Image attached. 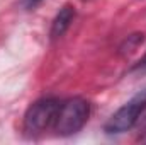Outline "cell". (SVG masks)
Masks as SVG:
<instances>
[{
    "mask_svg": "<svg viewBox=\"0 0 146 145\" xmlns=\"http://www.w3.org/2000/svg\"><path fill=\"white\" fill-rule=\"evenodd\" d=\"M88 114H90V104L82 97H72L61 101L53 130L61 137L73 135L85 126Z\"/></svg>",
    "mask_w": 146,
    "mask_h": 145,
    "instance_id": "cell-1",
    "label": "cell"
},
{
    "mask_svg": "<svg viewBox=\"0 0 146 145\" xmlns=\"http://www.w3.org/2000/svg\"><path fill=\"white\" fill-rule=\"evenodd\" d=\"M60 106L61 101L56 97H44L31 104L24 116V132L29 137H33L46 130H51L54 126Z\"/></svg>",
    "mask_w": 146,
    "mask_h": 145,
    "instance_id": "cell-2",
    "label": "cell"
},
{
    "mask_svg": "<svg viewBox=\"0 0 146 145\" xmlns=\"http://www.w3.org/2000/svg\"><path fill=\"white\" fill-rule=\"evenodd\" d=\"M145 109H146V89H143L110 116L109 121L104 126L106 133L119 135V133H124V132L131 130L138 123V119H139V116L143 114Z\"/></svg>",
    "mask_w": 146,
    "mask_h": 145,
    "instance_id": "cell-3",
    "label": "cell"
},
{
    "mask_svg": "<svg viewBox=\"0 0 146 145\" xmlns=\"http://www.w3.org/2000/svg\"><path fill=\"white\" fill-rule=\"evenodd\" d=\"M73 19H75V9H73L72 5H65V7L58 12V15L54 17V21H53V26H51V38L56 39V38L63 36V34L66 33V29L70 28V24L73 22Z\"/></svg>",
    "mask_w": 146,
    "mask_h": 145,
    "instance_id": "cell-4",
    "label": "cell"
},
{
    "mask_svg": "<svg viewBox=\"0 0 146 145\" xmlns=\"http://www.w3.org/2000/svg\"><path fill=\"white\" fill-rule=\"evenodd\" d=\"M42 0H24V7L26 9H34L36 5H39Z\"/></svg>",
    "mask_w": 146,
    "mask_h": 145,
    "instance_id": "cell-5",
    "label": "cell"
},
{
    "mask_svg": "<svg viewBox=\"0 0 146 145\" xmlns=\"http://www.w3.org/2000/svg\"><path fill=\"white\" fill-rule=\"evenodd\" d=\"M133 70H139V72H146V55L143 56V60H141V62H139V63H138V65H136V67H134Z\"/></svg>",
    "mask_w": 146,
    "mask_h": 145,
    "instance_id": "cell-6",
    "label": "cell"
},
{
    "mask_svg": "<svg viewBox=\"0 0 146 145\" xmlns=\"http://www.w3.org/2000/svg\"><path fill=\"white\" fill-rule=\"evenodd\" d=\"M141 128H143V130L146 132V118H145V121H143V125H141Z\"/></svg>",
    "mask_w": 146,
    "mask_h": 145,
    "instance_id": "cell-7",
    "label": "cell"
}]
</instances>
